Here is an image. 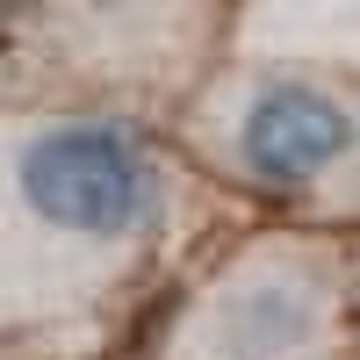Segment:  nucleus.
I'll use <instances>...</instances> for the list:
<instances>
[{
  "instance_id": "obj_1",
  "label": "nucleus",
  "mask_w": 360,
  "mask_h": 360,
  "mask_svg": "<svg viewBox=\"0 0 360 360\" xmlns=\"http://www.w3.org/2000/svg\"><path fill=\"white\" fill-rule=\"evenodd\" d=\"M15 188L44 224L79 238H137L159 224L166 180L123 123H51L15 152Z\"/></svg>"
},
{
  "instance_id": "obj_2",
  "label": "nucleus",
  "mask_w": 360,
  "mask_h": 360,
  "mask_svg": "<svg viewBox=\"0 0 360 360\" xmlns=\"http://www.w3.org/2000/svg\"><path fill=\"white\" fill-rule=\"evenodd\" d=\"M346 137H353V123H346V108L324 94V86L266 79L245 101L238 159H245L259 180H274V188H303V180H317L324 166H339Z\"/></svg>"
},
{
  "instance_id": "obj_3",
  "label": "nucleus",
  "mask_w": 360,
  "mask_h": 360,
  "mask_svg": "<svg viewBox=\"0 0 360 360\" xmlns=\"http://www.w3.org/2000/svg\"><path fill=\"white\" fill-rule=\"evenodd\" d=\"M310 332V303L295 288H245L224 310V346L238 360H281L288 346H303Z\"/></svg>"
},
{
  "instance_id": "obj_4",
  "label": "nucleus",
  "mask_w": 360,
  "mask_h": 360,
  "mask_svg": "<svg viewBox=\"0 0 360 360\" xmlns=\"http://www.w3.org/2000/svg\"><path fill=\"white\" fill-rule=\"evenodd\" d=\"M0 8H22V0H0Z\"/></svg>"
}]
</instances>
